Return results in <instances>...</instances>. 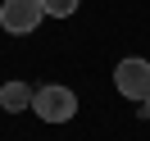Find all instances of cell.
<instances>
[{
    "instance_id": "3957f363",
    "label": "cell",
    "mask_w": 150,
    "mask_h": 141,
    "mask_svg": "<svg viewBox=\"0 0 150 141\" xmlns=\"http://www.w3.org/2000/svg\"><path fill=\"white\" fill-rule=\"evenodd\" d=\"M41 18H46L41 0H5V5H0V28L14 32V37L37 32V23H41Z\"/></svg>"
},
{
    "instance_id": "6da1fadb",
    "label": "cell",
    "mask_w": 150,
    "mask_h": 141,
    "mask_svg": "<svg viewBox=\"0 0 150 141\" xmlns=\"http://www.w3.org/2000/svg\"><path fill=\"white\" fill-rule=\"evenodd\" d=\"M32 109H37V118H46V123H68L77 114V96L68 91V86H37L32 91Z\"/></svg>"
},
{
    "instance_id": "277c9868",
    "label": "cell",
    "mask_w": 150,
    "mask_h": 141,
    "mask_svg": "<svg viewBox=\"0 0 150 141\" xmlns=\"http://www.w3.org/2000/svg\"><path fill=\"white\" fill-rule=\"evenodd\" d=\"M28 105H32V86H28V82H5V86H0V109L23 114Z\"/></svg>"
},
{
    "instance_id": "8992f818",
    "label": "cell",
    "mask_w": 150,
    "mask_h": 141,
    "mask_svg": "<svg viewBox=\"0 0 150 141\" xmlns=\"http://www.w3.org/2000/svg\"><path fill=\"white\" fill-rule=\"evenodd\" d=\"M141 109H146V118H150V96H146V100H141Z\"/></svg>"
},
{
    "instance_id": "5b68a950",
    "label": "cell",
    "mask_w": 150,
    "mask_h": 141,
    "mask_svg": "<svg viewBox=\"0 0 150 141\" xmlns=\"http://www.w3.org/2000/svg\"><path fill=\"white\" fill-rule=\"evenodd\" d=\"M77 5H82V0H41L46 18H68V14H77Z\"/></svg>"
},
{
    "instance_id": "7a4b0ae2",
    "label": "cell",
    "mask_w": 150,
    "mask_h": 141,
    "mask_svg": "<svg viewBox=\"0 0 150 141\" xmlns=\"http://www.w3.org/2000/svg\"><path fill=\"white\" fill-rule=\"evenodd\" d=\"M114 86H118V96H127V100H146V96H150V59H141V55L118 59Z\"/></svg>"
}]
</instances>
